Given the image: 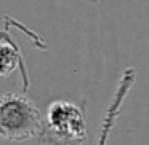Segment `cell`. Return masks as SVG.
Segmentation results:
<instances>
[{"label":"cell","mask_w":149,"mask_h":145,"mask_svg":"<svg viewBox=\"0 0 149 145\" xmlns=\"http://www.w3.org/2000/svg\"><path fill=\"white\" fill-rule=\"evenodd\" d=\"M39 145H87L85 107L68 99H56L48 105L39 134Z\"/></svg>","instance_id":"1"},{"label":"cell","mask_w":149,"mask_h":145,"mask_svg":"<svg viewBox=\"0 0 149 145\" xmlns=\"http://www.w3.org/2000/svg\"><path fill=\"white\" fill-rule=\"evenodd\" d=\"M40 109L24 93L0 96V137L10 142H24L39 137L43 126Z\"/></svg>","instance_id":"2"},{"label":"cell","mask_w":149,"mask_h":145,"mask_svg":"<svg viewBox=\"0 0 149 145\" xmlns=\"http://www.w3.org/2000/svg\"><path fill=\"white\" fill-rule=\"evenodd\" d=\"M135 80H136V74L133 69H127L122 74V77L119 80V85H117L116 91H114L112 99H111L106 112H104L103 121H101V126H100L98 140L95 145H107L109 144V139L114 132V128H116L117 121H119L122 107L125 104L127 97H128L130 91H132L133 85H135Z\"/></svg>","instance_id":"3"},{"label":"cell","mask_w":149,"mask_h":145,"mask_svg":"<svg viewBox=\"0 0 149 145\" xmlns=\"http://www.w3.org/2000/svg\"><path fill=\"white\" fill-rule=\"evenodd\" d=\"M16 70L21 72L24 80V89H27L29 77H27L23 53L7 30H0V77H8Z\"/></svg>","instance_id":"4"}]
</instances>
